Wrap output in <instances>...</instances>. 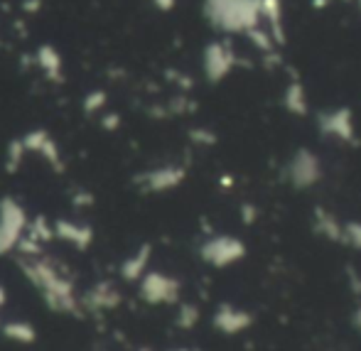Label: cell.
Returning a JSON list of instances; mask_svg holds the SVG:
<instances>
[{
    "mask_svg": "<svg viewBox=\"0 0 361 351\" xmlns=\"http://www.w3.org/2000/svg\"><path fill=\"white\" fill-rule=\"evenodd\" d=\"M18 266L52 312L79 314L81 297L74 288L72 276H67L64 268L54 258H47L42 253H37V256H20Z\"/></svg>",
    "mask_w": 361,
    "mask_h": 351,
    "instance_id": "cell-1",
    "label": "cell"
},
{
    "mask_svg": "<svg viewBox=\"0 0 361 351\" xmlns=\"http://www.w3.org/2000/svg\"><path fill=\"white\" fill-rule=\"evenodd\" d=\"M202 13L212 27L226 35H248L263 25L261 0H204Z\"/></svg>",
    "mask_w": 361,
    "mask_h": 351,
    "instance_id": "cell-2",
    "label": "cell"
},
{
    "mask_svg": "<svg viewBox=\"0 0 361 351\" xmlns=\"http://www.w3.org/2000/svg\"><path fill=\"white\" fill-rule=\"evenodd\" d=\"M27 211L18 199H13V197L0 199V256L18 251L25 231H27Z\"/></svg>",
    "mask_w": 361,
    "mask_h": 351,
    "instance_id": "cell-3",
    "label": "cell"
},
{
    "mask_svg": "<svg viewBox=\"0 0 361 351\" xmlns=\"http://www.w3.org/2000/svg\"><path fill=\"white\" fill-rule=\"evenodd\" d=\"M180 281L167 273L147 271L138 281V295L147 304H172L180 300Z\"/></svg>",
    "mask_w": 361,
    "mask_h": 351,
    "instance_id": "cell-4",
    "label": "cell"
},
{
    "mask_svg": "<svg viewBox=\"0 0 361 351\" xmlns=\"http://www.w3.org/2000/svg\"><path fill=\"white\" fill-rule=\"evenodd\" d=\"M236 49L226 39L209 42L204 47V54H202V69H204L207 81H212V84H219V81L226 79L233 71V67H236Z\"/></svg>",
    "mask_w": 361,
    "mask_h": 351,
    "instance_id": "cell-5",
    "label": "cell"
},
{
    "mask_svg": "<svg viewBox=\"0 0 361 351\" xmlns=\"http://www.w3.org/2000/svg\"><path fill=\"white\" fill-rule=\"evenodd\" d=\"M200 256H202V261L209 263V266L226 268L246 256V246H243V241L236 236H212L202 243Z\"/></svg>",
    "mask_w": 361,
    "mask_h": 351,
    "instance_id": "cell-6",
    "label": "cell"
},
{
    "mask_svg": "<svg viewBox=\"0 0 361 351\" xmlns=\"http://www.w3.org/2000/svg\"><path fill=\"white\" fill-rule=\"evenodd\" d=\"M288 180L295 190H310L322 180V162L307 147H300L288 162Z\"/></svg>",
    "mask_w": 361,
    "mask_h": 351,
    "instance_id": "cell-7",
    "label": "cell"
},
{
    "mask_svg": "<svg viewBox=\"0 0 361 351\" xmlns=\"http://www.w3.org/2000/svg\"><path fill=\"white\" fill-rule=\"evenodd\" d=\"M187 177V170L182 165H160L152 167V170L138 175V187L143 192H150V195H160V192H170L175 187H180Z\"/></svg>",
    "mask_w": 361,
    "mask_h": 351,
    "instance_id": "cell-8",
    "label": "cell"
},
{
    "mask_svg": "<svg viewBox=\"0 0 361 351\" xmlns=\"http://www.w3.org/2000/svg\"><path fill=\"white\" fill-rule=\"evenodd\" d=\"M20 145H23L25 155H37L47 162L52 170H62V150H59L57 140L47 133V130H30V133L20 135Z\"/></svg>",
    "mask_w": 361,
    "mask_h": 351,
    "instance_id": "cell-9",
    "label": "cell"
},
{
    "mask_svg": "<svg viewBox=\"0 0 361 351\" xmlns=\"http://www.w3.org/2000/svg\"><path fill=\"white\" fill-rule=\"evenodd\" d=\"M317 128L322 135L327 138H334L339 142H352L357 138V128H354V116L349 109H332L324 111V113L317 116Z\"/></svg>",
    "mask_w": 361,
    "mask_h": 351,
    "instance_id": "cell-10",
    "label": "cell"
},
{
    "mask_svg": "<svg viewBox=\"0 0 361 351\" xmlns=\"http://www.w3.org/2000/svg\"><path fill=\"white\" fill-rule=\"evenodd\" d=\"M121 304V292L111 281L96 283L94 288H89L81 297V307L91 309V312H111Z\"/></svg>",
    "mask_w": 361,
    "mask_h": 351,
    "instance_id": "cell-11",
    "label": "cell"
},
{
    "mask_svg": "<svg viewBox=\"0 0 361 351\" xmlns=\"http://www.w3.org/2000/svg\"><path fill=\"white\" fill-rule=\"evenodd\" d=\"M52 231L54 238H62L64 243L79 248V251L89 248L91 241H94V228L84 221H74V218H59V221H54Z\"/></svg>",
    "mask_w": 361,
    "mask_h": 351,
    "instance_id": "cell-12",
    "label": "cell"
},
{
    "mask_svg": "<svg viewBox=\"0 0 361 351\" xmlns=\"http://www.w3.org/2000/svg\"><path fill=\"white\" fill-rule=\"evenodd\" d=\"M251 324V314L246 309H236L231 304H221L214 312V327L224 334H238Z\"/></svg>",
    "mask_w": 361,
    "mask_h": 351,
    "instance_id": "cell-13",
    "label": "cell"
},
{
    "mask_svg": "<svg viewBox=\"0 0 361 351\" xmlns=\"http://www.w3.org/2000/svg\"><path fill=\"white\" fill-rule=\"evenodd\" d=\"M35 64L39 67V71L44 74V79L49 81H62L64 79V59L59 54L57 47L52 44H42L35 52Z\"/></svg>",
    "mask_w": 361,
    "mask_h": 351,
    "instance_id": "cell-14",
    "label": "cell"
},
{
    "mask_svg": "<svg viewBox=\"0 0 361 351\" xmlns=\"http://www.w3.org/2000/svg\"><path fill=\"white\" fill-rule=\"evenodd\" d=\"M261 23H266L268 35L276 44L286 42V30H283V0H261Z\"/></svg>",
    "mask_w": 361,
    "mask_h": 351,
    "instance_id": "cell-15",
    "label": "cell"
},
{
    "mask_svg": "<svg viewBox=\"0 0 361 351\" xmlns=\"http://www.w3.org/2000/svg\"><path fill=\"white\" fill-rule=\"evenodd\" d=\"M150 243H143L138 251H133L123 263H121V278L128 283H138L147 273V263H150Z\"/></svg>",
    "mask_w": 361,
    "mask_h": 351,
    "instance_id": "cell-16",
    "label": "cell"
},
{
    "mask_svg": "<svg viewBox=\"0 0 361 351\" xmlns=\"http://www.w3.org/2000/svg\"><path fill=\"white\" fill-rule=\"evenodd\" d=\"M0 334L15 344H32L35 339H37L35 327L30 322H23V319H10V322H3L0 324Z\"/></svg>",
    "mask_w": 361,
    "mask_h": 351,
    "instance_id": "cell-17",
    "label": "cell"
},
{
    "mask_svg": "<svg viewBox=\"0 0 361 351\" xmlns=\"http://www.w3.org/2000/svg\"><path fill=\"white\" fill-rule=\"evenodd\" d=\"M283 106L290 111L293 116H305L307 113V91L300 84L298 79L290 81L286 86V94H283Z\"/></svg>",
    "mask_w": 361,
    "mask_h": 351,
    "instance_id": "cell-18",
    "label": "cell"
},
{
    "mask_svg": "<svg viewBox=\"0 0 361 351\" xmlns=\"http://www.w3.org/2000/svg\"><path fill=\"white\" fill-rule=\"evenodd\" d=\"M314 228H317V233L327 236L329 241H342V223L329 211H324V209L314 211Z\"/></svg>",
    "mask_w": 361,
    "mask_h": 351,
    "instance_id": "cell-19",
    "label": "cell"
},
{
    "mask_svg": "<svg viewBox=\"0 0 361 351\" xmlns=\"http://www.w3.org/2000/svg\"><path fill=\"white\" fill-rule=\"evenodd\" d=\"M342 241L349 243L352 248H359V251H361V221L342 223Z\"/></svg>",
    "mask_w": 361,
    "mask_h": 351,
    "instance_id": "cell-20",
    "label": "cell"
},
{
    "mask_svg": "<svg viewBox=\"0 0 361 351\" xmlns=\"http://www.w3.org/2000/svg\"><path fill=\"white\" fill-rule=\"evenodd\" d=\"M197 319H200V312H197L195 304H182L180 312H177V324H180V327H185V329L195 327Z\"/></svg>",
    "mask_w": 361,
    "mask_h": 351,
    "instance_id": "cell-21",
    "label": "cell"
},
{
    "mask_svg": "<svg viewBox=\"0 0 361 351\" xmlns=\"http://www.w3.org/2000/svg\"><path fill=\"white\" fill-rule=\"evenodd\" d=\"M104 104H106L104 91H91V94L84 99V111H86V113H101Z\"/></svg>",
    "mask_w": 361,
    "mask_h": 351,
    "instance_id": "cell-22",
    "label": "cell"
},
{
    "mask_svg": "<svg viewBox=\"0 0 361 351\" xmlns=\"http://www.w3.org/2000/svg\"><path fill=\"white\" fill-rule=\"evenodd\" d=\"M190 138L195 140V142H200V145H212L216 138H214V133L212 130H204V128H197V130H192L190 133Z\"/></svg>",
    "mask_w": 361,
    "mask_h": 351,
    "instance_id": "cell-23",
    "label": "cell"
},
{
    "mask_svg": "<svg viewBox=\"0 0 361 351\" xmlns=\"http://www.w3.org/2000/svg\"><path fill=\"white\" fill-rule=\"evenodd\" d=\"M177 0H152V5H155L157 10H162V13H170L172 8H175Z\"/></svg>",
    "mask_w": 361,
    "mask_h": 351,
    "instance_id": "cell-24",
    "label": "cell"
},
{
    "mask_svg": "<svg viewBox=\"0 0 361 351\" xmlns=\"http://www.w3.org/2000/svg\"><path fill=\"white\" fill-rule=\"evenodd\" d=\"M106 123V128H116V125H118V116L116 113H109V116H104V118H101Z\"/></svg>",
    "mask_w": 361,
    "mask_h": 351,
    "instance_id": "cell-25",
    "label": "cell"
},
{
    "mask_svg": "<svg viewBox=\"0 0 361 351\" xmlns=\"http://www.w3.org/2000/svg\"><path fill=\"white\" fill-rule=\"evenodd\" d=\"M243 218H246V221H253V209H251V207H243Z\"/></svg>",
    "mask_w": 361,
    "mask_h": 351,
    "instance_id": "cell-26",
    "label": "cell"
},
{
    "mask_svg": "<svg viewBox=\"0 0 361 351\" xmlns=\"http://www.w3.org/2000/svg\"><path fill=\"white\" fill-rule=\"evenodd\" d=\"M3 304H5V288L0 285V307H3Z\"/></svg>",
    "mask_w": 361,
    "mask_h": 351,
    "instance_id": "cell-27",
    "label": "cell"
},
{
    "mask_svg": "<svg viewBox=\"0 0 361 351\" xmlns=\"http://www.w3.org/2000/svg\"><path fill=\"white\" fill-rule=\"evenodd\" d=\"M357 324H359V329H361V309L357 312Z\"/></svg>",
    "mask_w": 361,
    "mask_h": 351,
    "instance_id": "cell-28",
    "label": "cell"
},
{
    "mask_svg": "<svg viewBox=\"0 0 361 351\" xmlns=\"http://www.w3.org/2000/svg\"><path fill=\"white\" fill-rule=\"evenodd\" d=\"M172 351H187V349H172Z\"/></svg>",
    "mask_w": 361,
    "mask_h": 351,
    "instance_id": "cell-29",
    "label": "cell"
},
{
    "mask_svg": "<svg viewBox=\"0 0 361 351\" xmlns=\"http://www.w3.org/2000/svg\"><path fill=\"white\" fill-rule=\"evenodd\" d=\"M357 3H359V10H361V0H357Z\"/></svg>",
    "mask_w": 361,
    "mask_h": 351,
    "instance_id": "cell-30",
    "label": "cell"
},
{
    "mask_svg": "<svg viewBox=\"0 0 361 351\" xmlns=\"http://www.w3.org/2000/svg\"><path fill=\"white\" fill-rule=\"evenodd\" d=\"M347 3H352V0H347Z\"/></svg>",
    "mask_w": 361,
    "mask_h": 351,
    "instance_id": "cell-31",
    "label": "cell"
}]
</instances>
